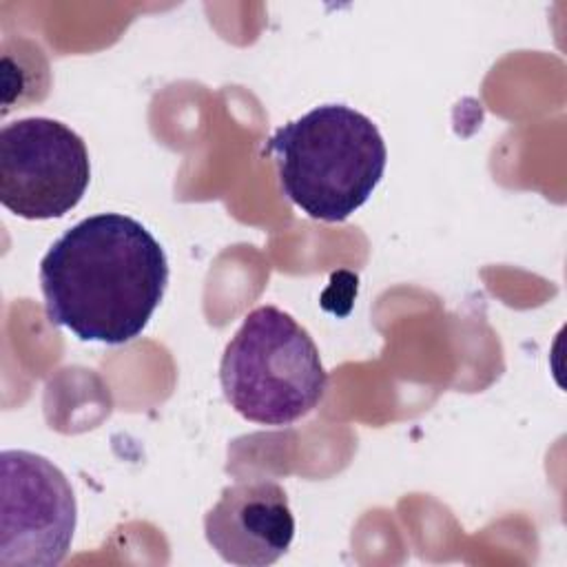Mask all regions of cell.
Masks as SVG:
<instances>
[{"mask_svg":"<svg viewBox=\"0 0 567 567\" xmlns=\"http://www.w3.org/2000/svg\"><path fill=\"white\" fill-rule=\"evenodd\" d=\"M219 383L239 416L279 427L303 419L323 401L328 372L301 323L277 306H259L226 343Z\"/></svg>","mask_w":567,"mask_h":567,"instance_id":"3","label":"cell"},{"mask_svg":"<svg viewBox=\"0 0 567 567\" xmlns=\"http://www.w3.org/2000/svg\"><path fill=\"white\" fill-rule=\"evenodd\" d=\"M91 182L84 140L53 117H22L0 131V202L22 219L71 213Z\"/></svg>","mask_w":567,"mask_h":567,"instance_id":"4","label":"cell"},{"mask_svg":"<svg viewBox=\"0 0 567 567\" xmlns=\"http://www.w3.org/2000/svg\"><path fill=\"white\" fill-rule=\"evenodd\" d=\"M284 195L308 217L339 224L361 208L388 164L377 124L346 106L321 104L279 126L264 146Z\"/></svg>","mask_w":567,"mask_h":567,"instance_id":"2","label":"cell"},{"mask_svg":"<svg viewBox=\"0 0 567 567\" xmlns=\"http://www.w3.org/2000/svg\"><path fill=\"white\" fill-rule=\"evenodd\" d=\"M208 545L230 565L277 563L295 538V516L284 487L270 478L237 481L221 489L204 516Z\"/></svg>","mask_w":567,"mask_h":567,"instance_id":"6","label":"cell"},{"mask_svg":"<svg viewBox=\"0 0 567 567\" xmlns=\"http://www.w3.org/2000/svg\"><path fill=\"white\" fill-rule=\"evenodd\" d=\"M166 286L162 244L142 221L122 213L78 221L40 261L49 321L82 341L122 346L137 339Z\"/></svg>","mask_w":567,"mask_h":567,"instance_id":"1","label":"cell"},{"mask_svg":"<svg viewBox=\"0 0 567 567\" xmlns=\"http://www.w3.org/2000/svg\"><path fill=\"white\" fill-rule=\"evenodd\" d=\"M78 503L66 474L29 450L0 454V565L55 567L73 540Z\"/></svg>","mask_w":567,"mask_h":567,"instance_id":"5","label":"cell"}]
</instances>
